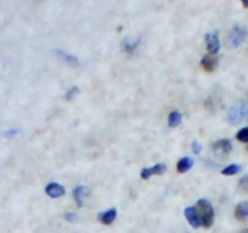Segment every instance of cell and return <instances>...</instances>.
<instances>
[{
  "label": "cell",
  "mask_w": 248,
  "mask_h": 233,
  "mask_svg": "<svg viewBox=\"0 0 248 233\" xmlns=\"http://www.w3.org/2000/svg\"><path fill=\"white\" fill-rule=\"evenodd\" d=\"M195 208L199 217H200L201 226H203L205 228H210L215 222V210H213L212 204L207 199H199Z\"/></svg>",
  "instance_id": "obj_1"
},
{
  "label": "cell",
  "mask_w": 248,
  "mask_h": 233,
  "mask_svg": "<svg viewBox=\"0 0 248 233\" xmlns=\"http://www.w3.org/2000/svg\"><path fill=\"white\" fill-rule=\"evenodd\" d=\"M246 118H248V104L246 102H239L237 104L232 106L228 113V120L232 125L241 123Z\"/></svg>",
  "instance_id": "obj_2"
},
{
  "label": "cell",
  "mask_w": 248,
  "mask_h": 233,
  "mask_svg": "<svg viewBox=\"0 0 248 233\" xmlns=\"http://www.w3.org/2000/svg\"><path fill=\"white\" fill-rule=\"evenodd\" d=\"M247 38V31L245 27L235 26L232 27V31L229 32L228 35V45L232 49H236L244 44V41Z\"/></svg>",
  "instance_id": "obj_3"
},
{
  "label": "cell",
  "mask_w": 248,
  "mask_h": 233,
  "mask_svg": "<svg viewBox=\"0 0 248 233\" xmlns=\"http://www.w3.org/2000/svg\"><path fill=\"white\" fill-rule=\"evenodd\" d=\"M206 40V46H207V50L210 52V55H216L218 53L220 49V41L219 36H218V32H210L205 35Z\"/></svg>",
  "instance_id": "obj_4"
},
{
  "label": "cell",
  "mask_w": 248,
  "mask_h": 233,
  "mask_svg": "<svg viewBox=\"0 0 248 233\" xmlns=\"http://www.w3.org/2000/svg\"><path fill=\"white\" fill-rule=\"evenodd\" d=\"M167 166L166 164H156L152 167H144L140 172V177L143 180H148L149 177L154 176V175H161L166 171Z\"/></svg>",
  "instance_id": "obj_5"
},
{
  "label": "cell",
  "mask_w": 248,
  "mask_h": 233,
  "mask_svg": "<svg viewBox=\"0 0 248 233\" xmlns=\"http://www.w3.org/2000/svg\"><path fill=\"white\" fill-rule=\"evenodd\" d=\"M184 214H186V220H188V222L190 223L191 227L194 228L201 227V221H200V217H199L195 206H188V208L186 209V211H184Z\"/></svg>",
  "instance_id": "obj_6"
},
{
  "label": "cell",
  "mask_w": 248,
  "mask_h": 233,
  "mask_svg": "<svg viewBox=\"0 0 248 233\" xmlns=\"http://www.w3.org/2000/svg\"><path fill=\"white\" fill-rule=\"evenodd\" d=\"M232 145L228 138H222V140H218L213 143V150L216 153H219V154H228V153L232 152Z\"/></svg>",
  "instance_id": "obj_7"
},
{
  "label": "cell",
  "mask_w": 248,
  "mask_h": 233,
  "mask_svg": "<svg viewBox=\"0 0 248 233\" xmlns=\"http://www.w3.org/2000/svg\"><path fill=\"white\" fill-rule=\"evenodd\" d=\"M201 66L208 73H212L218 67V58L215 55H206L201 60Z\"/></svg>",
  "instance_id": "obj_8"
},
{
  "label": "cell",
  "mask_w": 248,
  "mask_h": 233,
  "mask_svg": "<svg viewBox=\"0 0 248 233\" xmlns=\"http://www.w3.org/2000/svg\"><path fill=\"white\" fill-rule=\"evenodd\" d=\"M45 192L48 197H51V198H60V197L64 196L65 189L64 187L61 186V184L56 183V182H51V183H48L47 186H46Z\"/></svg>",
  "instance_id": "obj_9"
},
{
  "label": "cell",
  "mask_w": 248,
  "mask_h": 233,
  "mask_svg": "<svg viewBox=\"0 0 248 233\" xmlns=\"http://www.w3.org/2000/svg\"><path fill=\"white\" fill-rule=\"evenodd\" d=\"M73 196H74L75 203L78 204V206H82L86 200V197L89 196V189L85 186H77L73 191Z\"/></svg>",
  "instance_id": "obj_10"
},
{
  "label": "cell",
  "mask_w": 248,
  "mask_h": 233,
  "mask_svg": "<svg viewBox=\"0 0 248 233\" xmlns=\"http://www.w3.org/2000/svg\"><path fill=\"white\" fill-rule=\"evenodd\" d=\"M116 214H118L116 213V209L111 208L109 209V210L103 211V213H99L98 216H97V218H98L99 222L103 223V225H111V223L115 221Z\"/></svg>",
  "instance_id": "obj_11"
},
{
  "label": "cell",
  "mask_w": 248,
  "mask_h": 233,
  "mask_svg": "<svg viewBox=\"0 0 248 233\" xmlns=\"http://www.w3.org/2000/svg\"><path fill=\"white\" fill-rule=\"evenodd\" d=\"M235 217L241 222L248 221V201H241L235 208Z\"/></svg>",
  "instance_id": "obj_12"
},
{
  "label": "cell",
  "mask_w": 248,
  "mask_h": 233,
  "mask_svg": "<svg viewBox=\"0 0 248 233\" xmlns=\"http://www.w3.org/2000/svg\"><path fill=\"white\" fill-rule=\"evenodd\" d=\"M55 52H56V55H57L58 57L63 61V62L67 63V65H70V66L79 65V60H78L75 56L70 55V53H68V52H64V51H62V50H56Z\"/></svg>",
  "instance_id": "obj_13"
},
{
  "label": "cell",
  "mask_w": 248,
  "mask_h": 233,
  "mask_svg": "<svg viewBox=\"0 0 248 233\" xmlns=\"http://www.w3.org/2000/svg\"><path fill=\"white\" fill-rule=\"evenodd\" d=\"M193 165L194 162L191 158L184 157L182 158V159H179V162L177 163V170H178V172H181V174H184V172L188 171Z\"/></svg>",
  "instance_id": "obj_14"
},
{
  "label": "cell",
  "mask_w": 248,
  "mask_h": 233,
  "mask_svg": "<svg viewBox=\"0 0 248 233\" xmlns=\"http://www.w3.org/2000/svg\"><path fill=\"white\" fill-rule=\"evenodd\" d=\"M140 39H136V40H131V39H125L123 41V50L127 53L135 52V50L137 49V46L140 45Z\"/></svg>",
  "instance_id": "obj_15"
},
{
  "label": "cell",
  "mask_w": 248,
  "mask_h": 233,
  "mask_svg": "<svg viewBox=\"0 0 248 233\" xmlns=\"http://www.w3.org/2000/svg\"><path fill=\"white\" fill-rule=\"evenodd\" d=\"M182 123V114L178 111H173L169 116L170 128H177Z\"/></svg>",
  "instance_id": "obj_16"
},
{
  "label": "cell",
  "mask_w": 248,
  "mask_h": 233,
  "mask_svg": "<svg viewBox=\"0 0 248 233\" xmlns=\"http://www.w3.org/2000/svg\"><path fill=\"white\" fill-rule=\"evenodd\" d=\"M241 171V165L239 164H232L229 166L224 167L222 170V174L225 175V176H232V175H236Z\"/></svg>",
  "instance_id": "obj_17"
},
{
  "label": "cell",
  "mask_w": 248,
  "mask_h": 233,
  "mask_svg": "<svg viewBox=\"0 0 248 233\" xmlns=\"http://www.w3.org/2000/svg\"><path fill=\"white\" fill-rule=\"evenodd\" d=\"M239 189L242 192V193L248 194V175L244 176L242 179H240Z\"/></svg>",
  "instance_id": "obj_18"
},
{
  "label": "cell",
  "mask_w": 248,
  "mask_h": 233,
  "mask_svg": "<svg viewBox=\"0 0 248 233\" xmlns=\"http://www.w3.org/2000/svg\"><path fill=\"white\" fill-rule=\"evenodd\" d=\"M236 138L240 142H248V128H242L241 130L237 133Z\"/></svg>",
  "instance_id": "obj_19"
},
{
  "label": "cell",
  "mask_w": 248,
  "mask_h": 233,
  "mask_svg": "<svg viewBox=\"0 0 248 233\" xmlns=\"http://www.w3.org/2000/svg\"><path fill=\"white\" fill-rule=\"evenodd\" d=\"M64 217H65V220L70 221V222H74V221L78 220L77 214H74V213H68V214H65Z\"/></svg>",
  "instance_id": "obj_20"
},
{
  "label": "cell",
  "mask_w": 248,
  "mask_h": 233,
  "mask_svg": "<svg viewBox=\"0 0 248 233\" xmlns=\"http://www.w3.org/2000/svg\"><path fill=\"white\" fill-rule=\"evenodd\" d=\"M193 150H194V152L198 154V153H200V150H201V145H199L198 142H194L193 143Z\"/></svg>",
  "instance_id": "obj_21"
},
{
  "label": "cell",
  "mask_w": 248,
  "mask_h": 233,
  "mask_svg": "<svg viewBox=\"0 0 248 233\" xmlns=\"http://www.w3.org/2000/svg\"><path fill=\"white\" fill-rule=\"evenodd\" d=\"M241 1H242V4H244V6L248 9V0H241Z\"/></svg>",
  "instance_id": "obj_22"
},
{
  "label": "cell",
  "mask_w": 248,
  "mask_h": 233,
  "mask_svg": "<svg viewBox=\"0 0 248 233\" xmlns=\"http://www.w3.org/2000/svg\"><path fill=\"white\" fill-rule=\"evenodd\" d=\"M241 233H248V228H246V230H244V231H242Z\"/></svg>",
  "instance_id": "obj_23"
},
{
  "label": "cell",
  "mask_w": 248,
  "mask_h": 233,
  "mask_svg": "<svg viewBox=\"0 0 248 233\" xmlns=\"http://www.w3.org/2000/svg\"><path fill=\"white\" fill-rule=\"evenodd\" d=\"M247 150H248V147H247Z\"/></svg>",
  "instance_id": "obj_24"
}]
</instances>
